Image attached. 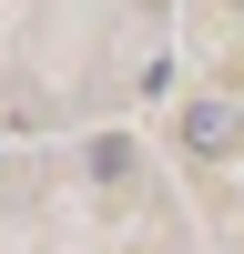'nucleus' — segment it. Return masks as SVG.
Listing matches in <instances>:
<instances>
[{"label": "nucleus", "instance_id": "nucleus-1", "mask_svg": "<svg viewBox=\"0 0 244 254\" xmlns=\"http://www.w3.org/2000/svg\"><path fill=\"white\" fill-rule=\"evenodd\" d=\"M183 142H193V153H234V142H244V112H234V102H193V112H183Z\"/></svg>", "mask_w": 244, "mask_h": 254}]
</instances>
